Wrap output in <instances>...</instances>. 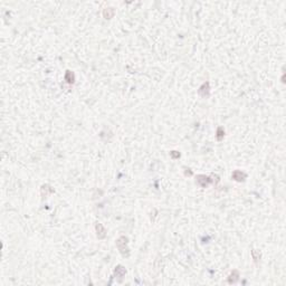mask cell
I'll return each mask as SVG.
<instances>
[{
    "mask_svg": "<svg viewBox=\"0 0 286 286\" xmlns=\"http://www.w3.org/2000/svg\"><path fill=\"white\" fill-rule=\"evenodd\" d=\"M95 230H96V235H97V237L100 238V239H102V238H104L105 237V228L103 227V225L102 224H100V222H96V225H95Z\"/></svg>",
    "mask_w": 286,
    "mask_h": 286,
    "instance_id": "cell-3",
    "label": "cell"
},
{
    "mask_svg": "<svg viewBox=\"0 0 286 286\" xmlns=\"http://www.w3.org/2000/svg\"><path fill=\"white\" fill-rule=\"evenodd\" d=\"M176 152H177V151H172L171 152V157L172 158H179L180 157V153H179V152L178 153H176Z\"/></svg>",
    "mask_w": 286,
    "mask_h": 286,
    "instance_id": "cell-11",
    "label": "cell"
},
{
    "mask_svg": "<svg viewBox=\"0 0 286 286\" xmlns=\"http://www.w3.org/2000/svg\"><path fill=\"white\" fill-rule=\"evenodd\" d=\"M114 9L113 8H106L105 10H104V17L106 18V19H110V18H112L113 17V15H114Z\"/></svg>",
    "mask_w": 286,
    "mask_h": 286,
    "instance_id": "cell-9",
    "label": "cell"
},
{
    "mask_svg": "<svg viewBox=\"0 0 286 286\" xmlns=\"http://www.w3.org/2000/svg\"><path fill=\"white\" fill-rule=\"evenodd\" d=\"M65 79H66L69 84H72V83H74L75 76H74V74H73L71 71H67L66 72V74H65Z\"/></svg>",
    "mask_w": 286,
    "mask_h": 286,
    "instance_id": "cell-8",
    "label": "cell"
},
{
    "mask_svg": "<svg viewBox=\"0 0 286 286\" xmlns=\"http://www.w3.org/2000/svg\"><path fill=\"white\" fill-rule=\"evenodd\" d=\"M239 278V273L237 272V271H233V273L229 275V278H228V282L229 283H236L237 280Z\"/></svg>",
    "mask_w": 286,
    "mask_h": 286,
    "instance_id": "cell-7",
    "label": "cell"
},
{
    "mask_svg": "<svg viewBox=\"0 0 286 286\" xmlns=\"http://www.w3.org/2000/svg\"><path fill=\"white\" fill-rule=\"evenodd\" d=\"M224 135H225V132H224L222 128H218V130H217V139L220 141L222 137H224Z\"/></svg>",
    "mask_w": 286,
    "mask_h": 286,
    "instance_id": "cell-10",
    "label": "cell"
},
{
    "mask_svg": "<svg viewBox=\"0 0 286 286\" xmlns=\"http://www.w3.org/2000/svg\"><path fill=\"white\" fill-rule=\"evenodd\" d=\"M199 94H200L202 97H207L209 96V93H210V87H209V83H203L202 86H201L200 88H199Z\"/></svg>",
    "mask_w": 286,
    "mask_h": 286,
    "instance_id": "cell-4",
    "label": "cell"
},
{
    "mask_svg": "<svg viewBox=\"0 0 286 286\" xmlns=\"http://www.w3.org/2000/svg\"><path fill=\"white\" fill-rule=\"evenodd\" d=\"M125 268L123 267V266H117L116 268H115V275H116V277H119V278H122V277H124V275H125Z\"/></svg>",
    "mask_w": 286,
    "mask_h": 286,
    "instance_id": "cell-6",
    "label": "cell"
},
{
    "mask_svg": "<svg viewBox=\"0 0 286 286\" xmlns=\"http://www.w3.org/2000/svg\"><path fill=\"white\" fill-rule=\"evenodd\" d=\"M210 182H211V179L209 178V177H206V176H202V174L198 176V177H197V180H196V183H198V185L200 187H202V188L207 187Z\"/></svg>",
    "mask_w": 286,
    "mask_h": 286,
    "instance_id": "cell-2",
    "label": "cell"
},
{
    "mask_svg": "<svg viewBox=\"0 0 286 286\" xmlns=\"http://www.w3.org/2000/svg\"><path fill=\"white\" fill-rule=\"evenodd\" d=\"M116 246L120 250V253L122 254V256L124 257H128L130 255V249L128 247V238L124 236L120 237L117 240H116Z\"/></svg>",
    "mask_w": 286,
    "mask_h": 286,
    "instance_id": "cell-1",
    "label": "cell"
},
{
    "mask_svg": "<svg viewBox=\"0 0 286 286\" xmlns=\"http://www.w3.org/2000/svg\"><path fill=\"white\" fill-rule=\"evenodd\" d=\"M233 179L236 180V181H244L246 179V174L244 172L239 171V170H236L233 173Z\"/></svg>",
    "mask_w": 286,
    "mask_h": 286,
    "instance_id": "cell-5",
    "label": "cell"
}]
</instances>
